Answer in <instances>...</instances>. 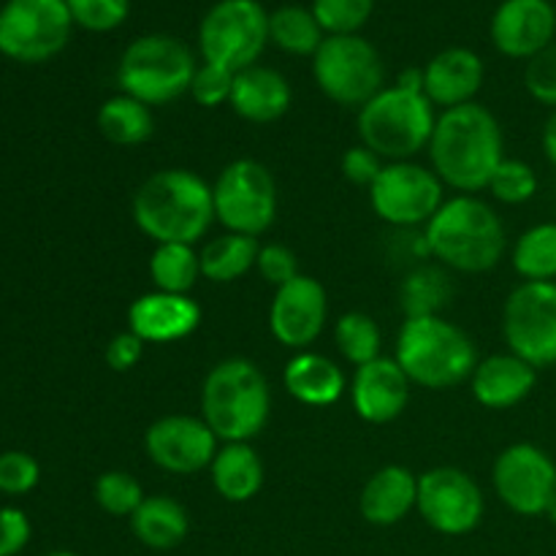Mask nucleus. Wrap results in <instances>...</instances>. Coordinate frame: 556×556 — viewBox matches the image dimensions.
I'll use <instances>...</instances> for the list:
<instances>
[{"instance_id":"obj_24","label":"nucleus","mask_w":556,"mask_h":556,"mask_svg":"<svg viewBox=\"0 0 556 556\" xmlns=\"http://www.w3.org/2000/svg\"><path fill=\"white\" fill-rule=\"evenodd\" d=\"M418 505V476L402 465H386L369 476L358 497V514L372 527H394Z\"/></svg>"},{"instance_id":"obj_47","label":"nucleus","mask_w":556,"mask_h":556,"mask_svg":"<svg viewBox=\"0 0 556 556\" xmlns=\"http://www.w3.org/2000/svg\"><path fill=\"white\" fill-rule=\"evenodd\" d=\"M396 87H405V90L424 92V68H407L396 76Z\"/></svg>"},{"instance_id":"obj_36","label":"nucleus","mask_w":556,"mask_h":556,"mask_svg":"<svg viewBox=\"0 0 556 556\" xmlns=\"http://www.w3.org/2000/svg\"><path fill=\"white\" fill-rule=\"evenodd\" d=\"M538 188H541V179H538V172L530 163L516 161V157H505L497 166V172H494L486 190L492 193V199L500 201V204L519 206L535 199Z\"/></svg>"},{"instance_id":"obj_40","label":"nucleus","mask_w":556,"mask_h":556,"mask_svg":"<svg viewBox=\"0 0 556 556\" xmlns=\"http://www.w3.org/2000/svg\"><path fill=\"white\" fill-rule=\"evenodd\" d=\"M233 76H237L233 71L220 68V65L199 63L188 96L204 109L228 106V101H231V90H233Z\"/></svg>"},{"instance_id":"obj_32","label":"nucleus","mask_w":556,"mask_h":556,"mask_svg":"<svg viewBox=\"0 0 556 556\" xmlns=\"http://www.w3.org/2000/svg\"><path fill=\"white\" fill-rule=\"evenodd\" d=\"M510 264L521 282H556V223H535L516 239Z\"/></svg>"},{"instance_id":"obj_42","label":"nucleus","mask_w":556,"mask_h":556,"mask_svg":"<svg viewBox=\"0 0 556 556\" xmlns=\"http://www.w3.org/2000/svg\"><path fill=\"white\" fill-rule=\"evenodd\" d=\"M255 269L258 275L269 282L271 288H282L288 286L291 280H296L302 275L299 269V258L288 244L280 242H269V244H261L258 250V261H255Z\"/></svg>"},{"instance_id":"obj_30","label":"nucleus","mask_w":556,"mask_h":556,"mask_svg":"<svg viewBox=\"0 0 556 556\" xmlns=\"http://www.w3.org/2000/svg\"><path fill=\"white\" fill-rule=\"evenodd\" d=\"M150 277L155 291L190 296L195 282L201 280V255L195 244H155L150 255Z\"/></svg>"},{"instance_id":"obj_39","label":"nucleus","mask_w":556,"mask_h":556,"mask_svg":"<svg viewBox=\"0 0 556 556\" xmlns=\"http://www.w3.org/2000/svg\"><path fill=\"white\" fill-rule=\"evenodd\" d=\"M41 481V465L36 456L25 451H5L0 454V494L9 497H25Z\"/></svg>"},{"instance_id":"obj_29","label":"nucleus","mask_w":556,"mask_h":556,"mask_svg":"<svg viewBox=\"0 0 556 556\" xmlns=\"http://www.w3.org/2000/svg\"><path fill=\"white\" fill-rule=\"evenodd\" d=\"M96 125L109 144L139 147L155 130V117H152V109L147 103L119 92V96L101 103L96 114Z\"/></svg>"},{"instance_id":"obj_9","label":"nucleus","mask_w":556,"mask_h":556,"mask_svg":"<svg viewBox=\"0 0 556 556\" xmlns=\"http://www.w3.org/2000/svg\"><path fill=\"white\" fill-rule=\"evenodd\" d=\"M269 43V14L258 0H217L199 25L201 63L239 71L258 63Z\"/></svg>"},{"instance_id":"obj_41","label":"nucleus","mask_w":556,"mask_h":556,"mask_svg":"<svg viewBox=\"0 0 556 556\" xmlns=\"http://www.w3.org/2000/svg\"><path fill=\"white\" fill-rule=\"evenodd\" d=\"M525 87L527 92H530L532 101H538L541 106H548L554 112L556 109V41L552 47L543 49L541 54L527 60Z\"/></svg>"},{"instance_id":"obj_2","label":"nucleus","mask_w":556,"mask_h":556,"mask_svg":"<svg viewBox=\"0 0 556 556\" xmlns=\"http://www.w3.org/2000/svg\"><path fill=\"white\" fill-rule=\"evenodd\" d=\"M130 212L136 228L155 244H195L217 220L212 185L190 168H161L150 174L136 188Z\"/></svg>"},{"instance_id":"obj_33","label":"nucleus","mask_w":556,"mask_h":556,"mask_svg":"<svg viewBox=\"0 0 556 556\" xmlns=\"http://www.w3.org/2000/svg\"><path fill=\"white\" fill-rule=\"evenodd\" d=\"M326 33L315 20L313 9L304 5H280L269 14V43L282 49L293 58H313L318 47L324 43Z\"/></svg>"},{"instance_id":"obj_28","label":"nucleus","mask_w":556,"mask_h":556,"mask_svg":"<svg viewBox=\"0 0 556 556\" xmlns=\"http://www.w3.org/2000/svg\"><path fill=\"white\" fill-rule=\"evenodd\" d=\"M258 239L242 237V233H220V237L210 239L204 248L199 250L201 255V277L217 286H228V282L239 280L255 269L258 261Z\"/></svg>"},{"instance_id":"obj_46","label":"nucleus","mask_w":556,"mask_h":556,"mask_svg":"<svg viewBox=\"0 0 556 556\" xmlns=\"http://www.w3.org/2000/svg\"><path fill=\"white\" fill-rule=\"evenodd\" d=\"M541 147H543V155H546V161L556 168V109L548 114L546 123H543Z\"/></svg>"},{"instance_id":"obj_19","label":"nucleus","mask_w":556,"mask_h":556,"mask_svg":"<svg viewBox=\"0 0 556 556\" xmlns=\"http://www.w3.org/2000/svg\"><path fill=\"white\" fill-rule=\"evenodd\" d=\"M410 391V378L396 358L380 356L356 369L351 380V405L362 421L380 427L396 421L407 410Z\"/></svg>"},{"instance_id":"obj_6","label":"nucleus","mask_w":556,"mask_h":556,"mask_svg":"<svg viewBox=\"0 0 556 556\" xmlns=\"http://www.w3.org/2000/svg\"><path fill=\"white\" fill-rule=\"evenodd\" d=\"M438 109L424 92L389 85L358 109V141L378 152L386 163L413 161L418 152L429 150Z\"/></svg>"},{"instance_id":"obj_22","label":"nucleus","mask_w":556,"mask_h":556,"mask_svg":"<svg viewBox=\"0 0 556 556\" xmlns=\"http://www.w3.org/2000/svg\"><path fill=\"white\" fill-rule=\"evenodd\" d=\"M538 369L516 353H494L478 362L470 378V391L476 402L486 410H510L521 405L535 391Z\"/></svg>"},{"instance_id":"obj_15","label":"nucleus","mask_w":556,"mask_h":556,"mask_svg":"<svg viewBox=\"0 0 556 556\" xmlns=\"http://www.w3.org/2000/svg\"><path fill=\"white\" fill-rule=\"evenodd\" d=\"M492 483L500 503L516 516H546L556 494V462L535 443H514L494 459Z\"/></svg>"},{"instance_id":"obj_13","label":"nucleus","mask_w":556,"mask_h":556,"mask_svg":"<svg viewBox=\"0 0 556 556\" xmlns=\"http://www.w3.org/2000/svg\"><path fill=\"white\" fill-rule=\"evenodd\" d=\"M369 204L380 220L394 228L427 226L445 204V185L421 163H386L369 188Z\"/></svg>"},{"instance_id":"obj_23","label":"nucleus","mask_w":556,"mask_h":556,"mask_svg":"<svg viewBox=\"0 0 556 556\" xmlns=\"http://www.w3.org/2000/svg\"><path fill=\"white\" fill-rule=\"evenodd\" d=\"M293 103V90L280 71L269 65H250L233 76L228 106L253 125H269L286 117Z\"/></svg>"},{"instance_id":"obj_12","label":"nucleus","mask_w":556,"mask_h":556,"mask_svg":"<svg viewBox=\"0 0 556 556\" xmlns=\"http://www.w3.org/2000/svg\"><path fill=\"white\" fill-rule=\"evenodd\" d=\"M510 353L541 369L556 367V282H519L503 307Z\"/></svg>"},{"instance_id":"obj_34","label":"nucleus","mask_w":556,"mask_h":556,"mask_svg":"<svg viewBox=\"0 0 556 556\" xmlns=\"http://www.w3.org/2000/svg\"><path fill=\"white\" fill-rule=\"evenodd\" d=\"M334 345L340 356L358 369L380 358L383 334H380V326L375 324L372 315L345 313L334 324Z\"/></svg>"},{"instance_id":"obj_3","label":"nucleus","mask_w":556,"mask_h":556,"mask_svg":"<svg viewBox=\"0 0 556 556\" xmlns=\"http://www.w3.org/2000/svg\"><path fill=\"white\" fill-rule=\"evenodd\" d=\"M424 248L445 269L481 275L503 261L508 233L492 204L456 193L424 226Z\"/></svg>"},{"instance_id":"obj_35","label":"nucleus","mask_w":556,"mask_h":556,"mask_svg":"<svg viewBox=\"0 0 556 556\" xmlns=\"http://www.w3.org/2000/svg\"><path fill=\"white\" fill-rule=\"evenodd\" d=\"M92 497H96V505L103 514L130 519L147 500V494L134 476L123 470H109L98 476L96 486H92Z\"/></svg>"},{"instance_id":"obj_18","label":"nucleus","mask_w":556,"mask_h":556,"mask_svg":"<svg viewBox=\"0 0 556 556\" xmlns=\"http://www.w3.org/2000/svg\"><path fill=\"white\" fill-rule=\"evenodd\" d=\"M489 36L505 58L532 60L556 41V5L552 0H503Z\"/></svg>"},{"instance_id":"obj_8","label":"nucleus","mask_w":556,"mask_h":556,"mask_svg":"<svg viewBox=\"0 0 556 556\" xmlns=\"http://www.w3.org/2000/svg\"><path fill=\"white\" fill-rule=\"evenodd\" d=\"M313 79L329 101L362 109L386 87V65L372 41L353 36H326L313 54Z\"/></svg>"},{"instance_id":"obj_37","label":"nucleus","mask_w":556,"mask_h":556,"mask_svg":"<svg viewBox=\"0 0 556 556\" xmlns=\"http://www.w3.org/2000/svg\"><path fill=\"white\" fill-rule=\"evenodd\" d=\"M309 9L326 36H353L369 22L375 0H313Z\"/></svg>"},{"instance_id":"obj_38","label":"nucleus","mask_w":556,"mask_h":556,"mask_svg":"<svg viewBox=\"0 0 556 556\" xmlns=\"http://www.w3.org/2000/svg\"><path fill=\"white\" fill-rule=\"evenodd\" d=\"M76 27L90 33H112L128 20L130 0H65Z\"/></svg>"},{"instance_id":"obj_17","label":"nucleus","mask_w":556,"mask_h":556,"mask_svg":"<svg viewBox=\"0 0 556 556\" xmlns=\"http://www.w3.org/2000/svg\"><path fill=\"white\" fill-rule=\"evenodd\" d=\"M329 318V296L315 277L299 275L277 288L269 304V331L282 348L302 353L318 342Z\"/></svg>"},{"instance_id":"obj_43","label":"nucleus","mask_w":556,"mask_h":556,"mask_svg":"<svg viewBox=\"0 0 556 556\" xmlns=\"http://www.w3.org/2000/svg\"><path fill=\"white\" fill-rule=\"evenodd\" d=\"M342 174H345V179H351L353 185H358V188H372L375 179L380 177V172H383L386 161L378 155V152H372L369 147H364L362 141L358 144H353L351 150L342 155Z\"/></svg>"},{"instance_id":"obj_44","label":"nucleus","mask_w":556,"mask_h":556,"mask_svg":"<svg viewBox=\"0 0 556 556\" xmlns=\"http://www.w3.org/2000/svg\"><path fill=\"white\" fill-rule=\"evenodd\" d=\"M33 538V525L27 514L14 505L0 508V556H20Z\"/></svg>"},{"instance_id":"obj_31","label":"nucleus","mask_w":556,"mask_h":556,"mask_svg":"<svg viewBox=\"0 0 556 556\" xmlns=\"http://www.w3.org/2000/svg\"><path fill=\"white\" fill-rule=\"evenodd\" d=\"M451 296H454V282H451L445 266H418V269L407 271L400 286V307L405 318L440 315Z\"/></svg>"},{"instance_id":"obj_7","label":"nucleus","mask_w":556,"mask_h":556,"mask_svg":"<svg viewBox=\"0 0 556 556\" xmlns=\"http://www.w3.org/2000/svg\"><path fill=\"white\" fill-rule=\"evenodd\" d=\"M195 68L199 60L182 38L150 33L134 38L125 47L117 63V85L119 92L147 103L150 109L166 106L188 96Z\"/></svg>"},{"instance_id":"obj_11","label":"nucleus","mask_w":556,"mask_h":556,"mask_svg":"<svg viewBox=\"0 0 556 556\" xmlns=\"http://www.w3.org/2000/svg\"><path fill=\"white\" fill-rule=\"evenodd\" d=\"M74 20L65 0H5L0 5V54L22 65L58 58L71 41Z\"/></svg>"},{"instance_id":"obj_5","label":"nucleus","mask_w":556,"mask_h":556,"mask_svg":"<svg viewBox=\"0 0 556 556\" xmlns=\"http://www.w3.org/2000/svg\"><path fill=\"white\" fill-rule=\"evenodd\" d=\"M394 358L413 386L429 391H448L470 383L481 362L470 334L443 315L405 318L396 334Z\"/></svg>"},{"instance_id":"obj_14","label":"nucleus","mask_w":556,"mask_h":556,"mask_svg":"<svg viewBox=\"0 0 556 556\" xmlns=\"http://www.w3.org/2000/svg\"><path fill=\"white\" fill-rule=\"evenodd\" d=\"M416 510L440 535L462 538L478 530L486 514V500L470 472L459 467H432L418 476Z\"/></svg>"},{"instance_id":"obj_45","label":"nucleus","mask_w":556,"mask_h":556,"mask_svg":"<svg viewBox=\"0 0 556 556\" xmlns=\"http://www.w3.org/2000/svg\"><path fill=\"white\" fill-rule=\"evenodd\" d=\"M144 348L147 342L139 340V337L128 329L119 331V334H114L112 340H109L103 356H106V364L114 372H130V369L141 362V356H144Z\"/></svg>"},{"instance_id":"obj_10","label":"nucleus","mask_w":556,"mask_h":556,"mask_svg":"<svg viewBox=\"0 0 556 556\" xmlns=\"http://www.w3.org/2000/svg\"><path fill=\"white\" fill-rule=\"evenodd\" d=\"M215 217L226 231L258 239L277 220L280 190L269 168L253 157H237L217 174Z\"/></svg>"},{"instance_id":"obj_27","label":"nucleus","mask_w":556,"mask_h":556,"mask_svg":"<svg viewBox=\"0 0 556 556\" xmlns=\"http://www.w3.org/2000/svg\"><path fill=\"white\" fill-rule=\"evenodd\" d=\"M128 521L136 541L152 552H172L190 532L188 510L168 494H150Z\"/></svg>"},{"instance_id":"obj_26","label":"nucleus","mask_w":556,"mask_h":556,"mask_svg":"<svg viewBox=\"0 0 556 556\" xmlns=\"http://www.w3.org/2000/svg\"><path fill=\"white\" fill-rule=\"evenodd\" d=\"M210 478L226 503H250L264 486V462L250 443H223L210 465Z\"/></svg>"},{"instance_id":"obj_49","label":"nucleus","mask_w":556,"mask_h":556,"mask_svg":"<svg viewBox=\"0 0 556 556\" xmlns=\"http://www.w3.org/2000/svg\"><path fill=\"white\" fill-rule=\"evenodd\" d=\"M43 556H79V554H74V552H49V554H43Z\"/></svg>"},{"instance_id":"obj_25","label":"nucleus","mask_w":556,"mask_h":556,"mask_svg":"<svg viewBox=\"0 0 556 556\" xmlns=\"http://www.w3.org/2000/svg\"><path fill=\"white\" fill-rule=\"evenodd\" d=\"M282 386L288 394L307 407H331L342 400L348 389L345 372L329 356L315 351H302L286 364Z\"/></svg>"},{"instance_id":"obj_4","label":"nucleus","mask_w":556,"mask_h":556,"mask_svg":"<svg viewBox=\"0 0 556 556\" xmlns=\"http://www.w3.org/2000/svg\"><path fill=\"white\" fill-rule=\"evenodd\" d=\"M271 413V389L250 358H223L201 386V418L220 443H250L264 432Z\"/></svg>"},{"instance_id":"obj_1","label":"nucleus","mask_w":556,"mask_h":556,"mask_svg":"<svg viewBox=\"0 0 556 556\" xmlns=\"http://www.w3.org/2000/svg\"><path fill=\"white\" fill-rule=\"evenodd\" d=\"M427 152L445 188L476 195L489 188L505 161V136L500 119L483 103L472 101L438 114Z\"/></svg>"},{"instance_id":"obj_21","label":"nucleus","mask_w":556,"mask_h":556,"mask_svg":"<svg viewBox=\"0 0 556 556\" xmlns=\"http://www.w3.org/2000/svg\"><path fill=\"white\" fill-rule=\"evenodd\" d=\"M486 68L481 54L467 47H448L424 65V96L434 109H454L476 101Z\"/></svg>"},{"instance_id":"obj_48","label":"nucleus","mask_w":556,"mask_h":556,"mask_svg":"<svg viewBox=\"0 0 556 556\" xmlns=\"http://www.w3.org/2000/svg\"><path fill=\"white\" fill-rule=\"evenodd\" d=\"M546 519L552 521V525H556V494H554V500L548 503V508H546Z\"/></svg>"},{"instance_id":"obj_16","label":"nucleus","mask_w":556,"mask_h":556,"mask_svg":"<svg viewBox=\"0 0 556 556\" xmlns=\"http://www.w3.org/2000/svg\"><path fill=\"white\" fill-rule=\"evenodd\" d=\"M217 443L220 440L206 427L204 418L185 416V413L157 418L144 432L147 459L168 476H195L201 470H210L220 448Z\"/></svg>"},{"instance_id":"obj_20","label":"nucleus","mask_w":556,"mask_h":556,"mask_svg":"<svg viewBox=\"0 0 556 556\" xmlns=\"http://www.w3.org/2000/svg\"><path fill=\"white\" fill-rule=\"evenodd\" d=\"M201 324V307L193 296L150 291L128 307V329L147 345H168L193 334Z\"/></svg>"}]
</instances>
